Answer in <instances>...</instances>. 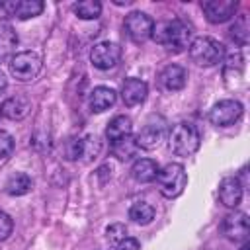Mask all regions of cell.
Wrapping results in <instances>:
<instances>
[{"label": "cell", "mask_w": 250, "mask_h": 250, "mask_svg": "<svg viewBox=\"0 0 250 250\" xmlns=\"http://www.w3.org/2000/svg\"><path fill=\"white\" fill-rule=\"evenodd\" d=\"M0 8L8 16H16L18 20H29L39 16L45 4L41 0H14V2H0Z\"/></svg>", "instance_id": "8fae6325"}, {"label": "cell", "mask_w": 250, "mask_h": 250, "mask_svg": "<svg viewBox=\"0 0 250 250\" xmlns=\"http://www.w3.org/2000/svg\"><path fill=\"white\" fill-rule=\"evenodd\" d=\"M115 250H139V240L131 238V236H125L119 244H115Z\"/></svg>", "instance_id": "f1b7e54d"}, {"label": "cell", "mask_w": 250, "mask_h": 250, "mask_svg": "<svg viewBox=\"0 0 250 250\" xmlns=\"http://www.w3.org/2000/svg\"><path fill=\"white\" fill-rule=\"evenodd\" d=\"M121 59V47L113 41H102L92 47L90 51V61L96 68L100 70H109L113 68Z\"/></svg>", "instance_id": "9c48e42d"}, {"label": "cell", "mask_w": 250, "mask_h": 250, "mask_svg": "<svg viewBox=\"0 0 250 250\" xmlns=\"http://www.w3.org/2000/svg\"><path fill=\"white\" fill-rule=\"evenodd\" d=\"M14 152V137L0 129V160H6Z\"/></svg>", "instance_id": "484cf974"}, {"label": "cell", "mask_w": 250, "mask_h": 250, "mask_svg": "<svg viewBox=\"0 0 250 250\" xmlns=\"http://www.w3.org/2000/svg\"><path fill=\"white\" fill-rule=\"evenodd\" d=\"M152 37L156 43H160L168 51L180 53L191 43V27L184 20H168L154 25Z\"/></svg>", "instance_id": "6da1fadb"}, {"label": "cell", "mask_w": 250, "mask_h": 250, "mask_svg": "<svg viewBox=\"0 0 250 250\" xmlns=\"http://www.w3.org/2000/svg\"><path fill=\"white\" fill-rule=\"evenodd\" d=\"M18 45V35L14 27L6 21H0V59L8 57Z\"/></svg>", "instance_id": "7402d4cb"}, {"label": "cell", "mask_w": 250, "mask_h": 250, "mask_svg": "<svg viewBox=\"0 0 250 250\" xmlns=\"http://www.w3.org/2000/svg\"><path fill=\"white\" fill-rule=\"evenodd\" d=\"M248 33H250V29H248V18H246V14H240L236 18V21L232 23V27H230V37L238 45H246L248 43Z\"/></svg>", "instance_id": "d4e9b609"}, {"label": "cell", "mask_w": 250, "mask_h": 250, "mask_svg": "<svg viewBox=\"0 0 250 250\" xmlns=\"http://www.w3.org/2000/svg\"><path fill=\"white\" fill-rule=\"evenodd\" d=\"M29 109H31V102L25 96H12L2 104L0 113L12 121H20L29 113Z\"/></svg>", "instance_id": "2e32d148"}, {"label": "cell", "mask_w": 250, "mask_h": 250, "mask_svg": "<svg viewBox=\"0 0 250 250\" xmlns=\"http://www.w3.org/2000/svg\"><path fill=\"white\" fill-rule=\"evenodd\" d=\"M188 49L191 61L199 66H215L225 57V47L213 37H195Z\"/></svg>", "instance_id": "3957f363"}, {"label": "cell", "mask_w": 250, "mask_h": 250, "mask_svg": "<svg viewBox=\"0 0 250 250\" xmlns=\"http://www.w3.org/2000/svg\"><path fill=\"white\" fill-rule=\"evenodd\" d=\"M160 84L162 88L170 90V92H176V90H182L188 82V70L180 64H168L162 68L160 72Z\"/></svg>", "instance_id": "9a60e30c"}, {"label": "cell", "mask_w": 250, "mask_h": 250, "mask_svg": "<svg viewBox=\"0 0 250 250\" xmlns=\"http://www.w3.org/2000/svg\"><path fill=\"white\" fill-rule=\"evenodd\" d=\"M115 100H117V94H115L113 88H109V86H98L90 94V107H92V111L102 113V111L109 109L115 104Z\"/></svg>", "instance_id": "e0dca14e"}, {"label": "cell", "mask_w": 250, "mask_h": 250, "mask_svg": "<svg viewBox=\"0 0 250 250\" xmlns=\"http://www.w3.org/2000/svg\"><path fill=\"white\" fill-rule=\"evenodd\" d=\"M41 70V57L33 51H21L16 53L10 61V72L20 82L33 80Z\"/></svg>", "instance_id": "5b68a950"}, {"label": "cell", "mask_w": 250, "mask_h": 250, "mask_svg": "<svg viewBox=\"0 0 250 250\" xmlns=\"http://www.w3.org/2000/svg\"><path fill=\"white\" fill-rule=\"evenodd\" d=\"M146 94H148V86L145 80L141 78H127L123 82V88H121V98H123V104L133 107V105H139L146 100Z\"/></svg>", "instance_id": "4fadbf2b"}, {"label": "cell", "mask_w": 250, "mask_h": 250, "mask_svg": "<svg viewBox=\"0 0 250 250\" xmlns=\"http://www.w3.org/2000/svg\"><path fill=\"white\" fill-rule=\"evenodd\" d=\"M158 164L150 158H139L133 166H131V176L133 180L141 182V184H148V182H154L156 176H158Z\"/></svg>", "instance_id": "ac0fdd59"}, {"label": "cell", "mask_w": 250, "mask_h": 250, "mask_svg": "<svg viewBox=\"0 0 250 250\" xmlns=\"http://www.w3.org/2000/svg\"><path fill=\"white\" fill-rule=\"evenodd\" d=\"M125 31L129 35L131 41L135 43H145L146 39L152 37V29H154V20L145 14V12H131L125 16Z\"/></svg>", "instance_id": "8992f818"}, {"label": "cell", "mask_w": 250, "mask_h": 250, "mask_svg": "<svg viewBox=\"0 0 250 250\" xmlns=\"http://www.w3.org/2000/svg\"><path fill=\"white\" fill-rule=\"evenodd\" d=\"M164 135H166V123H164V119L152 115V117L143 125V129L139 131V135L135 137V141H137L139 148L152 150V148H156V146L162 143Z\"/></svg>", "instance_id": "ba28073f"}, {"label": "cell", "mask_w": 250, "mask_h": 250, "mask_svg": "<svg viewBox=\"0 0 250 250\" xmlns=\"http://www.w3.org/2000/svg\"><path fill=\"white\" fill-rule=\"evenodd\" d=\"M131 131H133V121H131V117H127V115H115V117L109 121L107 129H105V137H107V141H109V145H111V143H115V141H119V139H123V137H129Z\"/></svg>", "instance_id": "d6986e66"}, {"label": "cell", "mask_w": 250, "mask_h": 250, "mask_svg": "<svg viewBox=\"0 0 250 250\" xmlns=\"http://www.w3.org/2000/svg\"><path fill=\"white\" fill-rule=\"evenodd\" d=\"M156 184H158V189L164 197L172 199V197H178L186 184H188V174H186V168L178 162H170L166 164L162 170H158V176H156Z\"/></svg>", "instance_id": "277c9868"}, {"label": "cell", "mask_w": 250, "mask_h": 250, "mask_svg": "<svg viewBox=\"0 0 250 250\" xmlns=\"http://www.w3.org/2000/svg\"><path fill=\"white\" fill-rule=\"evenodd\" d=\"M242 115V104L236 100H221L209 111V121L217 127L234 125Z\"/></svg>", "instance_id": "52a82bcc"}, {"label": "cell", "mask_w": 250, "mask_h": 250, "mask_svg": "<svg viewBox=\"0 0 250 250\" xmlns=\"http://www.w3.org/2000/svg\"><path fill=\"white\" fill-rule=\"evenodd\" d=\"M219 199L225 207L234 209L242 199V184L238 178H223L219 184Z\"/></svg>", "instance_id": "5bb4252c"}, {"label": "cell", "mask_w": 250, "mask_h": 250, "mask_svg": "<svg viewBox=\"0 0 250 250\" xmlns=\"http://www.w3.org/2000/svg\"><path fill=\"white\" fill-rule=\"evenodd\" d=\"M129 219H133L137 225H148L154 219V207L146 201H137L129 209Z\"/></svg>", "instance_id": "603a6c76"}, {"label": "cell", "mask_w": 250, "mask_h": 250, "mask_svg": "<svg viewBox=\"0 0 250 250\" xmlns=\"http://www.w3.org/2000/svg\"><path fill=\"white\" fill-rule=\"evenodd\" d=\"M137 150H139V145H137V141H135L133 135L123 137V139L111 143V152H113L119 160H131V158L137 154Z\"/></svg>", "instance_id": "ffe728a7"}, {"label": "cell", "mask_w": 250, "mask_h": 250, "mask_svg": "<svg viewBox=\"0 0 250 250\" xmlns=\"http://www.w3.org/2000/svg\"><path fill=\"white\" fill-rule=\"evenodd\" d=\"M168 143H170V148H172L174 154H178V156H191L199 148L201 137H199V131L195 129V125L182 121V123L172 127Z\"/></svg>", "instance_id": "7a4b0ae2"}, {"label": "cell", "mask_w": 250, "mask_h": 250, "mask_svg": "<svg viewBox=\"0 0 250 250\" xmlns=\"http://www.w3.org/2000/svg\"><path fill=\"white\" fill-rule=\"evenodd\" d=\"M105 232H107V240H109L111 244H119V242L127 236V229H125V225H121V223L109 225Z\"/></svg>", "instance_id": "4316f807"}, {"label": "cell", "mask_w": 250, "mask_h": 250, "mask_svg": "<svg viewBox=\"0 0 250 250\" xmlns=\"http://www.w3.org/2000/svg\"><path fill=\"white\" fill-rule=\"evenodd\" d=\"M74 14L80 20H96L102 14V4L98 0H82L74 4Z\"/></svg>", "instance_id": "cb8c5ba5"}, {"label": "cell", "mask_w": 250, "mask_h": 250, "mask_svg": "<svg viewBox=\"0 0 250 250\" xmlns=\"http://www.w3.org/2000/svg\"><path fill=\"white\" fill-rule=\"evenodd\" d=\"M223 232L229 240L234 242H242L248 236V215L242 211H234L229 213L223 221Z\"/></svg>", "instance_id": "7c38bea8"}, {"label": "cell", "mask_w": 250, "mask_h": 250, "mask_svg": "<svg viewBox=\"0 0 250 250\" xmlns=\"http://www.w3.org/2000/svg\"><path fill=\"white\" fill-rule=\"evenodd\" d=\"M6 191L10 195H25L31 189V178L23 172H16L6 180Z\"/></svg>", "instance_id": "44dd1931"}, {"label": "cell", "mask_w": 250, "mask_h": 250, "mask_svg": "<svg viewBox=\"0 0 250 250\" xmlns=\"http://www.w3.org/2000/svg\"><path fill=\"white\" fill-rule=\"evenodd\" d=\"M201 8H203L205 18L211 23H225L236 14L238 2L236 0H207L201 4Z\"/></svg>", "instance_id": "30bf717a"}, {"label": "cell", "mask_w": 250, "mask_h": 250, "mask_svg": "<svg viewBox=\"0 0 250 250\" xmlns=\"http://www.w3.org/2000/svg\"><path fill=\"white\" fill-rule=\"evenodd\" d=\"M12 230H14V221H12V217H10L8 213L0 211V242L6 240V238L12 234Z\"/></svg>", "instance_id": "83f0119b"}, {"label": "cell", "mask_w": 250, "mask_h": 250, "mask_svg": "<svg viewBox=\"0 0 250 250\" xmlns=\"http://www.w3.org/2000/svg\"><path fill=\"white\" fill-rule=\"evenodd\" d=\"M6 86H8V80H6V76H4V72L0 70V92H2V90H4Z\"/></svg>", "instance_id": "f546056e"}]
</instances>
